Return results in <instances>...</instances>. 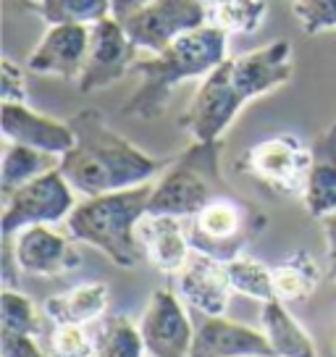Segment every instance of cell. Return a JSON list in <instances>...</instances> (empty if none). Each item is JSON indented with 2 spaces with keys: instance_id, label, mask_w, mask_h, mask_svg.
Here are the masks:
<instances>
[{
  "instance_id": "obj_1",
  "label": "cell",
  "mask_w": 336,
  "mask_h": 357,
  "mask_svg": "<svg viewBox=\"0 0 336 357\" xmlns=\"http://www.w3.org/2000/svg\"><path fill=\"white\" fill-rule=\"evenodd\" d=\"M294 74L289 40H276L215 66L179 116V126L197 142L221 139L250 100L284 87Z\"/></svg>"
},
{
  "instance_id": "obj_32",
  "label": "cell",
  "mask_w": 336,
  "mask_h": 357,
  "mask_svg": "<svg viewBox=\"0 0 336 357\" xmlns=\"http://www.w3.org/2000/svg\"><path fill=\"white\" fill-rule=\"evenodd\" d=\"M326 234V255H328V266L336 263V211L328 213L326 218H321Z\"/></svg>"
},
{
  "instance_id": "obj_2",
  "label": "cell",
  "mask_w": 336,
  "mask_h": 357,
  "mask_svg": "<svg viewBox=\"0 0 336 357\" xmlns=\"http://www.w3.org/2000/svg\"><path fill=\"white\" fill-rule=\"evenodd\" d=\"M77 142L61 158V174L84 197L129 190L153 181L171 160L147 155L105 121L98 108L77 111L71 119Z\"/></svg>"
},
{
  "instance_id": "obj_23",
  "label": "cell",
  "mask_w": 336,
  "mask_h": 357,
  "mask_svg": "<svg viewBox=\"0 0 336 357\" xmlns=\"http://www.w3.org/2000/svg\"><path fill=\"white\" fill-rule=\"evenodd\" d=\"M145 352L139 324L126 315H111L95 336V357H145Z\"/></svg>"
},
{
  "instance_id": "obj_12",
  "label": "cell",
  "mask_w": 336,
  "mask_h": 357,
  "mask_svg": "<svg viewBox=\"0 0 336 357\" xmlns=\"http://www.w3.org/2000/svg\"><path fill=\"white\" fill-rule=\"evenodd\" d=\"M74 236L58 234L47 223L26 226L19 234H13V255L19 271L26 276H63L82 266V255L71 242Z\"/></svg>"
},
{
  "instance_id": "obj_13",
  "label": "cell",
  "mask_w": 336,
  "mask_h": 357,
  "mask_svg": "<svg viewBox=\"0 0 336 357\" xmlns=\"http://www.w3.org/2000/svg\"><path fill=\"white\" fill-rule=\"evenodd\" d=\"M90 50V26L84 24H56L26 56V68L40 77H58L77 82Z\"/></svg>"
},
{
  "instance_id": "obj_5",
  "label": "cell",
  "mask_w": 336,
  "mask_h": 357,
  "mask_svg": "<svg viewBox=\"0 0 336 357\" xmlns=\"http://www.w3.org/2000/svg\"><path fill=\"white\" fill-rule=\"evenodd\" d=\"M224 142H192L184 153L171 158L163 174L153 184L147 213H163L176 218H192L213 200L231 195L221 168Z\"/></svg>"
},
{
  "instance_id": "obj_17",
  "label": "cell",
  "mask_w": 336,
  "mask_h": 357,
  "mask_svg": "<svg viewBox=\"0 0 336 357\" xmlns=\"http://www.w3.org/2000/svg\"><path fill=\"white\" fill-rule=\"evenodd\" d=\"M176 287L181 300L202 315H224L234 291L224 263L200 252H192L190 263L176 273Z\"/></svg>"
},
{
  "instance_id": "obj_3",
  "label": "cell",
  "mask_w": 336,
  "mask_h": 357,
  "mask_svg": "<svg viewBox=\"0 0 336 357\" xmlns=\"http://www.w3.org/2000/svg\"><path fill=\"white\" fill-rule=\"evenodd\" d=\"M229 34L215 24H202L200 29L181 34L160 53L137 58L132 74L139 79L123 113L132 119H160L166 113L171 95L190 79H205L215 66L226 61Z\"/></svg>"
},
{
  "instance_id": "obj_25",
  "label": "cell",
  "mask_w": 336,
  "mask_h": 357,
  "mask_svg": "<svg viewBox=\"0 0 336 357\" xmlns=\"http://www.w3.org/2000/svg\"><path fill=\"white\" fill-rule=\"evenodd\" d=\"M231 289L245 294L250 300H258L260 305L268 300H276V289H273V268L263 266L260 260L252 257H236L231 263H224Z\"/></svg>"
},
{
  "instance_id": "obj_15",
  "label": "cell",
  "mask_w": 336,
  "mask_h": 357,
  "mask_svg": "<svg viewBox=\"0 0 336 357\" xmlns=\"http://www.w3.org/2000/svg\"><path fill=\"white\" fill-rule=\"evenodd\" d=\"M190 357H276L263 328L229 321L224 315H205L194 331Z\"/></svg>"
},
{
  "instance_id": "obj_9",
  "label": "cell",
  "mask_w": 336,
  "mask_h": 357,
  "mask_svg": "<svg viewBox=\"0 0 336 357\" xmlns=\"http://www.w3.org/2000/svg\"><path fill=\"white\" fill-rule=\"evenodd\" d=\"M119 22L139 50L160 53L181 34L211 22V13L200 0H150Z\"/></svg>"
},
{
  "instance_id": "obj_33",
  "label": "cell",
  "mask_w": 336,
  "mask_h": 357,
  "mask_svg": "<svg viewBox=\"0 0 336 357\" xmlns=\"http://www.w3.org/2000/svg\"><path fill=\"white\" fill-rule=\"evenodd\" d=\"M111 3H113V16H116V19H123V16H129V13L137 11V8L147 6L150 0H111Z\"/></svg>"
},
{
  "instance_id": "obj_30",
  "label": "cell",
  "mask_w": 336,
  "mask_h": 357,
  "mask_svg": "<svg viewBox=\"0 0 336 357\" xmlns=\"http://www.w3.org/2000/svg\"><path fill=\"white\" fill-rule=\"evenodd\" d=\"M0 95H3V102H26L24 71L11 58H3L0 63Z\"/></svg>"
},
{
  "instance_id": "obj_29",
  "label": "cell",
  "mask_w": 336,
  "mask_h": 357,
  "mask_svg": "<svg viewBox=\"0 0 336 357\" xmlns=\"http://www.w3.org/2000/svg\"><path fill=\"white\" fill-rule=\"evenodd\" d=\"M291 13L307 37L336 29V0H291Z\"/></svg>"
},
{
  "instance_id": "obj_16",
  "label": "cell",
  "mask_w": 336,
  "mask_h": 357,
  "mask_svg": "<svg viewBox=\"0 0 336 357\" xmlns=\"http://www.w3.org/2000/svg\"><path fill=\"white\" fill-rule=\"evenodd\" d=\"M137 242L147 263L168 276H176L192 257L184 218H176V215L147 213L137 226Z\"/></svg>"
},
{
  "instance_id": "obj_27",
  "label": "cell",
  "mask_w": 336,
  "mask_h": 357,
  "mask_svg": "<svg viewBox=\"0 0 336 357\" xmlns=\"http://www.w3.org/2000/svg\"><path fill=\"white\" fill-rule=\"evenodd\" d=\"M0 324L3 331H16V334L37 336L43 334V312L37 310L26 294L16 291L13 287H6L0 294Z\"/></svg>"
},
{
  "instance_id": "obj_36",
  "label": "cell",
  "mask_w": 336,
  "mask_h": 357,
  "mask_svg": "<svg viewBox=\"0 0 336 357\" xmlns=\"http://www.w3.org/2000/svg\"><path fill=\"white\" fill-rule=\"evenodd\" d=\"M32 3H34V0H32Z\"/></svg>"
},
{
  "instance_id": "obj_34",
  "label": "cell",
  "mask_w": 336,
  "mask_h": 357,
  "mask_svg": "<svg viewBox=\"0 0 336 357\" xmlns=\"http://www.w3.org/2000/svg\"><path fill=\"white\" fill-rule=\"evenodd\" d=\"M202 6H205V8H208V13H213L215 8H221V6H224L226 0H200Z\"/></svg>"
},
{
  "instance_id": "obj_28",
  "label": "cell",
  "mask_w": 336,
  "mask_h": 357,
  "mask_svg": "<svg viewBox=\"0 0 336 357\" xmlns=\"http://www.w3.org/2000/svg\"><path fill=\"white\" fill-rule=\"evenodd\" d=\"M47 357H95V339L84 326L53 324L47 334Z\"/></svg>"
},
{
  "instance_id": "obj_6",
  "label": "cell",
  "mask_w": 336,
  "mask_h": 357,
  "mask_svg": "<svg viewBox=\"0 0 336 357\" xmlns=\"http://www.w3.org/2000/svg\"><path fill=\"white\" fill-rule=\"evenodd\" d=\"M266 213L231 192L192 215L187 223V236L192 252L213 257L218 263H231L245 255V250L266 231Z\"/></svg>"
},
{
  "instance_id": "obj_7",
  "label": "cell",
  "mask_w": 336,
  "mask_h": 357,
  "mask_svg": "<svg viewBox=\"0 0 336 357\" xmlns=\"http://www.w3.org/2000/svg\"><path fill=\"white\" fill-rule=\"evenodd\" d=\"M313 150L294 134H276L247 147L236 168L284 197H303Z\"/></svg>"
},
{
  "instance_id": "obj_35",
  "label": "cell",
  "mask_w": 336,
  "mask_h": 357,
  "mask_svg": "<svg viewBox=\"0 0 336 357\" xmlns=\"http://www.w3.org/2000/svg\"><path fill=\"white\" fill-rule=\"evenodd\" d=\"M331 276H334V281H336V263H331Z\"/></svg>"
},
{
  "instance_id": "obj_21",
  "label": "cell",
  "mask_w": 336,
  "mask_h": 357,
  "mask_svg": "<svg viewBox=\"0 0 336 357\" xmlns=\"http://www.w3.org/2000/svg\"><path fill=\"white\" fill-rule=\"evenodd\" d=\"M58 163H61V158L43 153L37 147L6 142V147H3V163H0V190H3V197L11 195L13 190H19L26 181H32V178L58 168Z\"/></svg>"
},
{
  "instance_id": "obj_18",
  "label": "cell",
  "mask_w": 336,
  "mask_h": 357,
  "mask_svg": "<svg viewBox=\"0 0 336 357\" xmlns=\"http://www.w3.org/2000/svg\"><path fill=\"white\" fill-rule=\"evenodd\" d=\"M313 163L303 192L305 211L313 218H326L336 211V121L315 137Z\"/></svg>"
},
{
  "instance_id": "obj_14",
  "label": "cell",
  "mask_w": 336,
  "mask_h": 357,
  "mask_svg": "<svg viewBox=\"0 0 336 357\" xmlns=\"http://www.w3.org/2000/svg\"><path fill=\"white\" fill-rule=\"evenodd\" d=\"M0 129H3L6 142L37 147V150L58 158L66 155L77 142V134L71 129V123L32 111L26 102H3Z\"/></svg>"
},
{
  "instance_id": "obj_26",
  "label": "cell",
  "mask_w": 336,
  "mask_h": 357,
  "mask_svg": "<svg viewBox=\"0 0 336 357\" xmlns=\"http://www.w3.org/2000/svg\"><path fill=\"white\" fill-rule=\"evenodd\" d=\"M268 16V0H226L221 8L211 13V24L226 34L258 32Z\"/></svg>"
},
{
  "instance_id": "obj_22",
  "label": "cell",
  "mask_w": 336,
  "mask_h": 357,
  "mask_svg": "<svg viewBox=\"0 0 336 357\" xmlns=\"http://www.w3.org/2000/svg\"><path fill=\"white\" fill-rule=\"evenodd\" d=\"M321 281V271L315 266L313 255L307 250H297L291 252L287 260H281L273 268V289H276V300L281 302H303L315 291Z\"/></svg>"
},
{
  "instance_id": "obj_4",
  "label": "cell",
  "mask_w": 336,
  "mask_h": 357,
  "mask_svg": "<svg viewBox=\"0 0 336 357\" xmlns=\"http://www.w3.org/2000/svg\"><path fill=\"white\" fill-rule=\"evenodd\" d=\"M153 184L155 181L84 197L66 218L68 234L74 236V242L100 250L113 266L135 268L142 257L137 226L147 215Z\"/></svg>"
},
{
  "instance_id": "obj_20",
  "label": "cell",
  "mask_w": 336,
  "mask_h": 357,
  "mask_svg": "<svg viewBox=\"0 0 336 357\" xmlns=\"http://www.w3.org/2000/svg\"><path fill=\"white\" fill-rule=\"evenodd\" d=\"M260 324H263V334L268 336L276 357H318L315 342L300 326V321L287 310V302H263Z\"/></svg>"
},
{
  "instance_id": "obj_19",
  "label": "cell",
  "mask_w": 336,
  "mask_h": 357,
  "mask_svg": "<svg viewBox=\"0 0 336 357\" xmlns=\"http://www.w3.org/2000/svg\"><path fill=\"white\" fill-rule=\"evenodd\" d=\"M108 300H111L108 287L100 281H90V284H79L74 289L47 297L45 305H43V312H45L50 324L87 326L105 312Z\"/></svg>"
},
{
  "instance_id": "obj_10",
  "label": "cell",
  "mask_w": 336,
  "mask_h": 357,
  "mask_svg": "<svg viewBox=\"0 0 336 357\" xmlns=\"http://www.w3.org/2000/svg\"><path fill=\"white\" fill-rule=\"evenodd\" d=\"M137 47L129 34L123 32L121 22L116 16H108L102 22L90 26V50L84 68L77 79L82 95H92L100 89L113 87L126 74H132L137 63Z\"/></svg>"
},
{
  "instance_id": "obj_31",
  "label": "cell",
  "mask_w": 336,
  "mask_h": 357,
  "mask_svg": "<svg viewBox=\"0 0 336 357\" xmlns=\"http://www.w3.org/2000/svg\"><path fill=\"white\" fill-rule=\"evenodd\" d=\"M0 355L3 357H47V349L40 347L37 336L0 331Z\"/></svg>"
},
{
  "instance_id": "obj_11",
  "label": "cell",
  "mask_w": 336,
  "mask_h": 357,
  "mask_svg": "<svg viewBox=\"0 0 336 357\" xmlns=\"http://www.w3.org/2000/svg\"><path fill=\"white\" fill-rule=\"evenodd\" d=\"M139 331L145 339L147 355L153 357H190L194 328L181 300L168 289L150 294L145 312L139 318Z\"/></svg>"
},
{
  "instance_id": "obj_8",
  "label": "cell",
  "mask_w": 336,
  "mask_h": 357,
  "mask_svg": "<svg viewBox=\"0 0 336 357\" xmlns=\"http://www.w3.org/2000/svg\"><path fill=\"white\" fill-rule=\"evenodd\" d=\"M74 208V187L61 174V168H53L3 197V236L19 234L22 229L37 223L50 226L66 221Z\"/></svg>"
},
{
  "instance_id": "obj_24",
  "label": "cell",
  "mask_w": 336,
  "mask_h": 357,
  "mask_svg": "<svg viewBox=\"0 0 336 357\" xmlns=\"http://www.w3.org/2000/svg\"><path fill=\"white\" fill-rule=\"evenodd\" d=\"M34 11L47 26L56 24H92L113 16L111 0H34Z\"/></svg>"
}]
</instances>
